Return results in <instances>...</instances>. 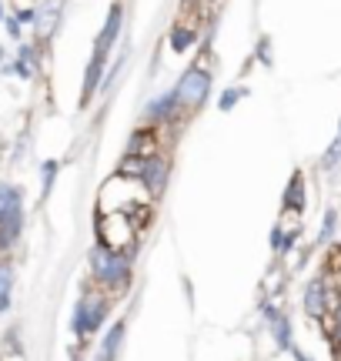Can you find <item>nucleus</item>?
I'll list each match as a JSON object with an SVG mask.
<instances>
[{
    "mask_svg": "<svg viewBox=\"0 0 341 361\" xmlns=\"http://www.w3.org/2000/svg\"><path fill=\"white\" fill-rule=\"evenodd\" d=\"M91 274L97 288H104L111 298H118L131 284V258L120 255V251H111V247L97 245V247H91Z\"/></svg>",
    "mask_w": 341,
    "mask_h": 361,
    "instance_id": "1",
    "label": "nucleus"
},
{
    "mask_svg": "<svg viewBox=\"0 0 341 361\" xmlns=\"http://www.w3.org/2000/svg\"><path fill=\"white\" fill-rule=\"evenodd\" d=\"M97 245L120 251L134 258V247H137V231H134L128 211H97Z\"/></svg>",
    "mask_w": 341,
    "mask_h": 361,
    "instance_id": "2",
    "label": "nucleus"
},
{
    "mask_svg": "<svg viewBox=\"0 0 341 361\" xmlns=\"http://www.w3.org/2000/svg\"><path fill=\"white\" fill-rule=\"evenodd\" d=\"M107 308H111V295L104 288H87L84 298L78 301V308H74V331H78V338H91L104 324Z\"/></svg>",
    "mask_w": 341,
    "mask_h": 361,
    "instance_id": "3",
    "label": "nucleus"
},
{
    "mask_svg": "<svg viewBox=\"0 0 341 361\" xmlns=\"http://www.w3.org/2000/svg\"><path fill=\"white\" fill-rule=\"evenodd\" d=\"M174 94H178V101H181V111L187 117L197 114L204 104H208V94H211V71L208 67H187L181 74V80H178V87H174Z\"/></svg>",
    "mask_w": 341,
    "mask_h": 361,
    "instance_id": "4",
    "label": "nucleus"
},
{
    "mask_svg": "<svg viewBox=\"0 0 341 361\" xmlns=\"http://www.w3.org/2000/svg\"><path fill=\"white\" fill-rule=\"evenodd\" d=\"M24 228V201L13 184H0V231H7L17 241Z\"/></svg>",
    "mask_w": 341,
    "mask_h": 361,
    "instance_id": "5",
    "label": "nucleus"
},
{
    "mask_svg": "<svg viewBox=\"0 0 341 361\" xmlns=\"http://www.w3.org/2000/svg\"><path fill=\"white\" fill-rule=\"evenodd\" d=\"M184 111H181V101H178V94H174V87L170 90H164L161 97H154V101L144 107V121L147 124H181L184 121Z\"/></svg>",
    "mask_w": 341,
    "mask_h": 361,
    "instance_id": "6",
    "label": "nucleus"
},
{
    "mask_svg": "<svg viewBox=\"0 0 341 361\" xmlns=\"http://www.w3.org/2000/svg\"><path fill=\"white\" fill-rule=\"evenodd\" d=\"M161 147H164L161 128H154V124H144V128H137L131 134V141H128V154L154 157V154H161Z\"/></svg>",
    "mask_w": 341,
    "mask_h": 361,
    "instance_id": "7",
    "label": "nucleus"
},
{
    "mask_svg": "<svg viewBox=\"0 0 341 361\" xmlns=\"http://www.w3.org/2000/svg\"><path fill=\"white\" fill-rule=\"evenodd\" d=\"M168 178H170V161L164 154H154L147 157V168H144V178H141V184H144V191L151 194V197H161L164 194V188H168Z\"/></svg>",
    "mask_w": 341,
    "mask_h": 361,
    "instance_id": "8",
    "label": "nucleus"
},
{
    "mask_svg": "<svg viewBox=\"0 0 341 361\" xmlns=\"http://www.w3.org/2000/svg\"><path fill=\"white\" fill-rule=\"evenodd\" d=\"M120 24H124V7H120V4H114V7H111V13H107L104 27H101V34H97V40H94V54H101V57H107V54H111V47L118 44Z\"/></svg>",
    "mask_w": 341,
    "mask_h": 361,
    "instance_id": "9",
    "label": "nucleus"
},
{
    "mask_svg": "<svg viewBox=\"0 0 341 361\" xmlns=\"http://www.w3.org/2000/svg\"><path fill=\"white\" fill-rule=\"evenodd\" d=\"M261 314H264V322L271 324V335H275L278 348H291V322H288V314H285V311H278L271 301L261 305Z\"/></svg>",
    "mask_w": 341,
    "mask_h": 361,
    "instance_id": "10",
    "label": "nucleus"
},
{
    "mask_svg": "<svg viewBox=\"0 0 341 361\" xmlns=\"http://www.w3.org/2000/svg\"><path fill=\"white\" fill-rule=\"evenodd\" d=\"M197 20H187V24H174L170 27V34H168V44H170V51L174 54H184V51H191L197 44Z\"/></svg>",
    "mask_w": 341,
    "mask_h": 361,
    "instance_id": "11",
    "label": "nucleus"
},
{
    "mask_svg": "<svg viewBox=\"0 0 341 361\" xmlns=\"http://www.w3.org/2000/svg\"><path fill=\"white\" fill-rule=\"evenodd\" d=\"M104 67H107V57H101V54H94L91 64H87V74H84V94H80V104H87L97 94V87H101V80H104Z\"/></svg>",
    "mask_w": 341,
    "mask_h": 361,
    "instance_id": "12",
    "label": "nucleus"
},
{
    "mask_svg": "<svg viewBox=\"0 0 341 361\" xmlns=\"http://www.w3.org/2000/svg\"><path fill=\"white\" fill-rule=\"evenodd\" d=\"M304 311H308L311 318H325V314H328V308H325V274L304 288Z\"/></svg>",
    "mask_w": 341,
    "mask_h": 361,
    "instance_id": "13",
    "label": "nucleus"
},
{
    "mask_svg": "<svg viewBox=\"0 0 341 361\" xmlns=\"http://www.w3.org/2000/svg\"><path fill=\"white\" fill-rule=\"evenodd\" d=\"M57 20H61V7L57 4H40L37 7V20H34V27H37V37L47 40L54 34V27H57Z\"/></svg>",
    "mask_w": 341,
    "mask_h": 361,
    "instance_id": "14",
    "label": "nucleus"
},
{
    "mask_svg": "<svg viewBox=\"0 0 341 361\" xmlns=\"http://www.w3.org/2000/svg\"><path fill=\"white\" fill-rule=\"evenodd\" d=\"M285 207L288 211H304V174L294 171L288 180V191H285Z\"/></svg>",
    "mask_w": 341,
    "mask_h": 361,
    "instance_id": "15",
    "label": "nucleus"
},
{
    "mask_svg": "<svg viewBox=\"0 0 341 361\" xmlns=\"http://www.w3.org/2000/svg\"><path fill=\"white\" fill-rule=\"evenodd\" d=\"M124 328H128V324L118 322L111 331H107L104 345H101V358H97V361H114V358H118V348H120V341H124Z\"/></svg>",
    "mask_w": 341,
    "mask_h": 361,
    "instance_id": "16",
    "label": "nucleus"
},
{
    "mask_svg": "<svg viewBox=\"0 0 341 361\" xmlns=\"http://www.w3.org/2000/svg\"><path fill=\"white\" fill-rule=\"evenodd\" d=\"M144 168H147V157H137V154H124L118 164V174L128 180H141L144 178Z\"/></svg>",
    "mask_w": 341,
    "mask_h": 361,
    "instance_id": "17",
    "label": "nucleus"
},
{
    "mask_svg": "<svg viewBox=\"0 0 341 361\" xmlns=\"http://www.w3.org/2000/svg\"><path fill=\"white\" fill-rule=\"evenodd\" d=\"M34 67H37V54H34V47H20V54H17V64H13V71L20 74V78H30L34 74Z\"/></svg>",
    "mask_w": 341,
    "mask_h": 361,
    "instance_id": "18",
    "label": "nucleus"
},
{
    "mask_svg": "<svg viewBox=\"0 0 341 361\" xmlns=\"http://www.w3.org/2000/svg\"><path fill=\"white\" fill-rule=\"evenodd\" d=\"M11 284H13L11 268L0 264V311H7V305H11Z\"/></svg>",
    "mask_w": 341,
    "mask_h": 361,
    "instance_id": "19",
    "label": "nucleus"
},
{
    "mask_svg": "<svg viewBox=\"0 0 341 361\" xmlns=\"http://www.w3.org/2000/svg\"><path fill=\"white\" fill-rule=\"evenodd\" d=\"M241 97H244V87H228V90H224V94H221V101H218V104H221V111H231V107H235V104L237 101H241Z\"/></svg>",
    "mask_w": 341,
    "mask_h": 361,
    "instance_id": "20",
    "label": "nucleus"
},
{
    "mask_svg": "<svg viewBox=\"0 0 341 361\" xmlns=\"http://www.w3.org/2000/svg\"><path fill=\"white\" fill-rule=\"evenodd\" d=\"M338 161H341V134H338V141H335V144H331V147H328V154H325V157H321V164H325V168H335V164H338Z\"/></svg>",
    "mask_w": 341,
    "mask_h": 361,
    "instance_id": "21",
    "label": "nucleus"
},
{
    "mask_svg": "<svg viewBox=\"0 0 341 361\" xmlns=\"http://www.w3.org/2000/svg\"><path fill=\"white\" fill-rule=\"evenodd\" d=\"M54 178H57V161H47V164H44V194L51 191Z\"/></svg>",
    "mask_w": 341,
    "mask_h": 361,
    "instance_id": "22",
    "label": "nucleus"
},
{
    "mask_svg": "<svg viewBox=\"0 0 341 361\" xmlns=\"http://www.w3.org/2000/svg\"><path fill=\"white\" fill-rule=\"evenodd\" d=\"M341 268V245H335L331 247V258H328V271L325 274H335V271Z\"/></svg>",
    "mask_w": 341,
    "mask_h": 361,
    "instance_id": "23",
    "label": "nucleus"
},
{
    "mask_svg": "<svg viewBox=\"0 0 341 361\" xmlns=\"http://www.w3.org/2000/svg\"><path fill=\"white\" fill-rule=\"evenodd\" d=\"M4 27H7V34H11L13 40H20V20H17V17H4Z\"/></svg>",
    "mask_w": 341,
    "mask_h": 361,
    "instance_id": "24",
    "label": "nucleus"
},
{
    "mask_svg": "<svg viewBox=\"0 0 341 361\" xmlns=\"http://www.w3.org/2000/svg\"><path fill=\"white\" fill-rule=\"evenodd\" d=\"M335 211H328V214H325V228H321V241H328L331 238V231H335Z\"/></svg>",
    "mask_w": 341,
    "mask_h": 361,
    "instance_id": "25",
    "label": "nucleus"
},
{
    "mask_svg": "<svg viewBox=\"0 0 341 361\" xmlns=\"http://www.w3.org/2000/svg\"><path fill=\"white\" fill-rule=\"evenodd\" d=\"M258 57H261V64L271 67V44H268V40H261V44H258Z\"/></svg>",
    "mask_w": 341,
    "mask_h": 361,
    "instance_id": "26",
    "label": "nucleus"
},
{
    "mask_svg": "<svg viewBox=\"0 0 341 361\" xmlns=\"http://www.w3.org/2000/svg\"><path fill=\"white\" fill-rule=\"evenodd\" d=\"M281 281H285V278H281V271H271V278H268V284H264V288H268V291L275 295L278 288H281Z\"/></svg>",
    "mask_w": 341,
    "mask_h": 361,
    "instance_id": "27",
    "label": "nucleus"
},
{
    "mask_svg": "<svg viewBox=\"0 0 341 361\" xmlns=\"http://www.w3.org/2000/svg\"><path fill=\"white\" fill-rule=\"evenodd\" d=\"M11 247H13V238H11L7 231H0V258H4V255H7Z\"/></svg>",
    "mask_w": 341,
    "mask_h": 361,
    "instance_id": "28",
    "label": "nucleus"
},
{
    "mask_svg": "<svg viewBox=\"0 0 341 361\" xmlns=\"http://www.w3.org/2000/svg\"><path fill=\"white\" fill-rule=\"evenodd\" d=\"M328 338H331V348H335V355H341V328H335Z\"/></svg>",
    "mask_w": 341,
    "mask_h": 361,
    "instance_id": "29",
    "label": "nucleus"
},
{
    "mask_svg": "<svg viewBox=\"0 0 341 361\" xmlns=\"http://www.w3.org/2000/svg\"><path fill=\"white\" fill-rule=\"evenodd\" d=\"M0 20H4V4H0Z\"/></svg>",
    "mask_w": 341,
    "mask_h": 361,
    "instance_id": "30",
    "label": "nucleus"
},
{
    "mask_svg": "<svg viewBox=\"0 0 341 361\" xmlns=\"http://www.w3.org/2000/svg\"><path fill=\"white\" fill-rule=\"evenodd\" d=\"M74 361H78V358H74Z\"/></svg>",
    "mask_w": 341,
    "mask_h": 361,
    "instance_id": "31",
    "label": "nucleus"
},
{
    "mask_svg": "<svg viewBox=\"0 0 341 361\" xmlns=\"http://www.w3.org/2000/svg\"><path fill=\"white\" fill-rule=\"evenodd\" d=\"M338 134H341V130H338Z\"/></svg>",
    "mask_w": 341,
    "mask_h": 361,
    "instance_id": "32",
    "label": "nucleus"
}]
</instances>
